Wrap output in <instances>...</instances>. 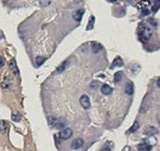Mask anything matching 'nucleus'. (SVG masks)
<instances>
[{
	"instance_id": "1",
	"label": "nucleus",
	"mask_w": 160,
	"mask_h": 151,
	"mask_svg": "<svg viewBox=\"0 0 160 151\" xmlns=\"http://www.w3.org/2000/svg\"><path fill=\"white\" fill-rule=\"evenodd\" d=\"M138 34L139 39H141L142 42H147L152 38V36H153V30H152V29L149 26L143 24V25L139 26Z\"/></svg>"
},
{
	"instance_id": "2",
	"label": "nucleus",
	"mask_w": 160,
	"mask_h": 151,
	"mask_svg": "<svg viewBox=\"0 0 160 151\" xmlns=\"http://www.w3.org/2000/svg\"><path fill=\"white\" fill-rule=\"evenodd\" d=\"M48 123L52 128H56V129H63L65 128L66 123L63 120L57 117H49L48 118Z\"/></svg>"
},
{
	"instance_id": "3",
	"label": "nucleus",
	"mask_w": 160,
	"mask_h": 151,
	"mask_svg": "<svg viewBox=\"0 0 160 151\" xmlns=\"http://www.w3.org/2000/svg\"><path fill=\"white\" fill-rule=\"evenodd\" d=\"M72 135H73V130L70 128H65L59 132V138L62 139V140H68L72 137Z\"/></svg>"
},
{
	"instance_id": "4",
	"label": "nucleus",
	"mask_w": 160,
	"mask_h": 151,
	"mask_svg": "<svg viewBox=\"0 0 160 151\" xmlns=\"http://www.w3.org/2000/svg\"><path fill=\"white\" fill-rule=\"evenodd\" d=\"M79 102H80V104H81V106L83 107L84 109L88 110V109H90V97L88 96V95H86V94L82 95V96L80 97Z\"/></svg>"
},
{
	"instance_id": "5",
	"label": "nucleus",
	"mask_w": 160,
	"mask_h": 151,
	"mask_svg": "<svg viewBox=\"0 0 160 151\" xmlns=\"http://www.w3.org/2000/svg\"><path fill=\"white\" fill-rule=\"evenodd\" d=\"M84 145V141L82 140L81 138H77V139H74V140L72 142V148L73 149H79V148H81L82 146Z\"/></svg>"
},
{
	"instance_id": "6",
	"label": "nucleus",
	"mask_w": 160,
	"mask_h": 151,
	"mask_svg": "<svg viewBox=\"0 0 160 151\" xmlns=\"http://www.w3.org/2000/svg\"><path fill=\"white\" fill-rule=\"evenodd\" d=\"M83 14H84V10L83 9L77 10H74V13H73V18H74V21L80 22L82 20Z\"/></svg>"
},
{
	"instance_id": "7",
	"label": "nucleus",
	"mask_w": 160,
	"mask_h": 151,
	"mask_svg": "<svg viewBox=\"0 0 160 151\" xmlns=\"http://www.w3.org/2000/svg\"><path fill=\"white\" fill-rule=\"evenodd\" d=\"M143 133L147 135V136H152V135H154L157 133V129L154 128V127H147V128H145V129L143 130Z\"/></svg>"
},
{
	"instance_id": "8",
	"label": "nucleus",
	"mask_w": 160,
	"mask_h": 151,
	"mask_svg": "<svg viewBox=\"0 0 160 151\" xmlns=\"http://www.w3.org/2000/svg\"><path fill=\"white\" fill-rule=\"evenodd\" d=\"M102 49H103V46H102L101 43H96V42H94V43H91V51H93V52L94 54L99 53Z\"/></svg>"
},
{
	"instance_id": "9",
	"label": "nucleus",
	"mask_w": 160,
	"mask_h": 151,
	"mask_svg": "<svg viewBox=\"0 0 160 151\" xmlns=\"http://www.w3.org/2000/svg\"><path fill=\"white\" fill-rule=\"evenodd\" d=\"M123 65V62L122 59L120 58V57H117L113 62H112L111 65H110V68L113 69L114 67H122Z\"/></svg>"
},
{
	"instance_id": "10",
	"label": "nucleus",
	"mask_w": 160,
	"mask_h": 151,
	"mask_svg": "<svg viewBox=\"0 0 160 151\" xmlns=\"http://www.w3.org/2000/svg\"><path fill=\"white\" fill-rule=\"evenodd\" d=\"M10 86H11V79L9 77H7V78H4V80L1 83L2 88L4 90H9L10 88Z\"/></svg>"
},
{
	"instance_id": "11",
	"label": "nucleus",
	"mask_w": 160,
	"mask_h": 151,
	"mask_svg": "<svg viewBox=\"0 0 160 151\" xmlns=\"http://www.w3.org/2000/svg\"><path fill=\"white\" fill-rule=\"evenodd\" d=\"M9 66H10V71L13 72L14 75H18V68H17V64H16V62H15V59H11V61L9 63Z\"/></svg>"
},
{
	"instance_id": "12",
	"label": "nucleus",
	"mask_w": 160,
	"mask_h": 151,
	"mask_svg": "<svg viewBox=\"0 0 160 151\" xmlns=\"http://www.w3.org/2000/svg\"><path fill=\"white\" fill-rule=\"evenodd\" d=\"M125 93L127 94H132L134 93V84L132 81H128L125 85Z\"/></svg>"
},
{
	"instance_id": "13",
	"label": "nucleus",
	"mask_w": 160,
	"mask_h": 151,
	"mask_svg": "<svg viewBox=\"0 0 160 151\" xmlns=\"http://www.w3.org/2000/svg\"><path fill=\"white\" fill-rule=\"evenodd\" d=\"M101 93L103 94H106V95H109L112 93V88L107 84H104L101 87Z\"/></svg>"
},
{
	"instance_id": "14",
	"label": "nucleus",
	"mask_w": 160,
	"mask_h": 151,
	"mask_svg": "<svg viewBox=\"0 0 160 151\" xmlns=\"http://www.w3.org/2000/svg\"><path fill=\"white\" fill-rule=\"evenodd\" d=\"M152 150V145L149 144H146V143H143V144L138 145V151H151Z\"/></svg>"
},
{
	"instance_id": "15",
	"label": "nucleus",
	"mask_w": 160,
	"mask_h": 151,
	"mask_svg": "<svg viewBox=\"0 0 160 151\" xmlns=\"http://www.w3.org/2000/svg\"><path fill=\"white\" fill-rule=\"evenodd\" d=\"M8 129V123L4 120H0V133H4Z\"/></svg>"
},
{
	"instance_id": "16",
	"label": "nucleus",
	"mask_w": 160,
	"mask_h": 151,
	"mask_svg": "<svg viewBox=\"0 0 160 151\" xmlns=\"http://www.w3.org/2000/svg\"><path fill=\"white\" fill-rule=\"evenodd\" d=\"M94 22H95V18L94 16H91L89 20V23H88V26H87V30H90L93 29V26H94Z\"/></svg>"
},
{
	"instance_id": "17",
	"label": "nucleus",
	"mask_w": 160,
	"mask_h": 151,
	"mask_svg": "<svg viewBox=\"0 0 160 151\" xmlns=\"http://www.w3.org/2000/svg\"><path fill=\"white\" fill-rule=\"evenodd\" d=\"M138 128H139V124L138 122H135L133 124V126H132L131 128L129 129V130H128V132H129V133H134V132H136L138 129Z\"/></svg>"
},
{
	"instance_id": "18",
	"label": "nucleus",
	"mask_w": 160,
	"mask_h": 151,
	"mask_svg": "<svg viewBox=\"0 0 160 151\" xmlns=\"http://www.w3.org/2000/svg\"><path fill=\"white\" fill-rule=\"evenodd\" d=\"M150 4V2L149 1H141V2H138V9H142V10H144V9H147V7H148V5Z\"/></svg>"
},
{
	"instance_id": "19",
	"label": "nucleus",
	"mask_w": 160,
	"mask_h": 151,
	"mask_svg": "<svg viewBox=\"0 0 160 151\" xmlns=\"http://www.w3.org/2000/svg\"><path fill=\"white\" fill-rule=\"evenodd\" d=\"M122 72H117L115 75H114V81L116 83H118L122 80Z\"/></svg>"
},
{
	"instance_id": "20",
	"label": "nucleus",
	"mask_w": 160,
	"mask_h": 151,
	"mask_svg": "<svg viewBox=\"0 0 160 151\" xmlns=\"http://www.w3.org/2000/svg\"><path fill=\"white\" fill-rule=\"evenodd\" d=\"M159 7H160V3L158 1H154V5L152 6V11H153V13H157L159 10Z\"/></svg>"
},
{
	"instance_id": "21",
	"label": "nucleus",
	"mask_w": 160,
	"mask_h": 151,
	"mask_svg": "<svg viewBox=\"0 0 160 151\" xmlns=\"http://www.w3.org/2000/svg\"><path fill=\"white\" fill-rule=\"evenodd\" d=\"M67 65H68V62H62L61 64V66H59L58 68V73L63 72V71L67 68Z\"/></svg>"
},
{
	"instance_id": "22",
	"label": "nucleus",
	"mask_w": 160,
	"mask_h": 151,
	"mask_svg": "<svg viewBox=\"0 0 160 151\" xmlns=\"http://www.w3.org/2000/svg\"><path fill=\"white\" fill-rule=\"evenodd\" d=\"M45 58H43V57H37L36 58V64H37L38 66L40 65H42L43 62H45Z\"/></svg>"
},
{
	"instance_id": "23",
	"label": "nucleus",
	"mask_w": 160,
	"mask_h": 151,
	"mask_svg": "<svg viewBox=\"0 0 160 151\" xmlns=\"http://www.w3.org/2000/svg\"><path fill=\"white\" fill-rule=\"evenodd\" d=\"M11 118H13V120L14 122H19L20 120H21V116H20L18 113H13V115H11Z\"/></svg>"
},
{
	"instance_id": "24",
	"label": "nucleus",
	"mask_w": 160,
	"mask_h": 151,
	"mask_svg": "<svg viewBox=\"0 0 160 151\" xmlns=\"http://www.w3.org/2000/svg\"><path fill=\"white\" fill-rule=\"evenodd\" d=\"M41 5L42 6V7H46V6H48V5H50L51 4V1H40L39 2Z\"/></svg>"
},
{
	"instance_id": "25",
	"label": "nucleus",
	"mask_w": 160,
	"mask_h": 151,
	"mask_svg": "<svg viewBox=\"0 0 160 151\" xmlns=\"http://www.w3.org/2000/svg\"><path fill=\"white\" fill-rule=\"evenodd\" d=\"M4 65H5V61H4V59L0 56V68H2Z\"/></svg>"
},
{
	"instance_id": "26",
	"label": "nucleus",
	"mask_w": 160,
	"mask_h": 151,
	"mask_svg": "<svg viewBox=\"0 0 160 151\" xmlns=\"http://www.w3.org/2000/svg\"><path fill=\"white\" fill-rule=\"evenodd\" d=\"M148 13H149V10H148L147 9H144L142 10V15H147Z\"/></svg>"
},
{
	"instance_id": "27",
	"label": "nucleus",
	"mask_w": 160,
	"mask_h": 151,
	"mask_svg": "<svg viewBox=\"0 0 160 151\" xmlns=\"http://www.w3.org/2000/svg\"><path fill=\"white\" fill-rule=\"evenodd\" d=\"M101 151H110V148H107V146H106V148H104Z\"/></svg>"
},
{
	"instance_id": "28",
	"label": "nucleus",
	"mask_w": 160,
	"mask_h": 151,
	"mask_svg": "<svg viewBox=\"0 0 160 151\" xmlns=\"http://www.w3.org/2000/svg\"><path fill=\"white\" fill-rule=\"evenodd\" d=\"M159 82H160V78L157 79V85H158V87L160 86V83H159Z\"/></svg>"
}]
</instances>
